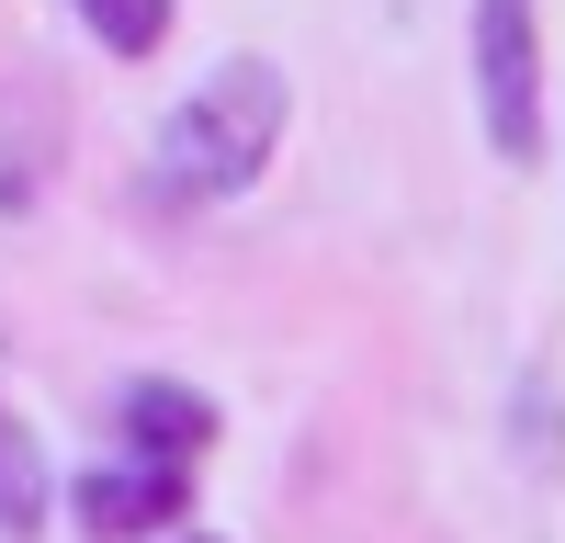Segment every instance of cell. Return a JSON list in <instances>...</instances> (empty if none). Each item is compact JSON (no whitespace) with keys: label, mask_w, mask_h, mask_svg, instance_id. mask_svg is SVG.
<instances>
[{"label":"cell","mask_w":565,"mask_h":543,"mask_svg":"<svg viewBox=\"0 0 565 543\" xmlns=\"http://www.w3.org/2000/svg\"><path fill=\"white\" fill-rule=\"evenodd\" d=\"M114 419H125V453H159V465H204V441H215V396H204V385H181V374H136Z\"/></svg>","instance_id":"cell-5"},{"label":"cell","mask_w":565,"mask_h":543,"mask_svg":"<svg viewBox=\"0 0 565 543\" xmlns=\"http://www.w3.org/2000/svg\"><path fill=\"white\" fill-rule=\"evenodd\" d=\"M476 114L509 170H543V23L532 0H476Z\"/></svg>","instance_id":"cell-2"},{"label":"cell","mask_w":565,"mask_h":543,"mask_svg":"<svg viewBox=\"0 0 565 543\" xmlns=\"http://www.w3.org/2000/svg\"><path fill=\"white\" fill-rule=\"evenodd\" d=\"M79 34L103 57H159L170 45V0H79Z\"/></svg>","instance_id":"cell-7"},{"label":"cell","mask_w":565,"mask_h":543,"mask_svg":"<svg viewBox=\"0 0 565 543\" xmlns=\"http://www.w3.org/2000/svg\"><path fill=\"white\" fill-rule=\"evenodd\" d=\"M45 510H57V476H45L34 430L0 407V543H34V532H45Z\"/></svg>","instance_id":"cell-6"},{"label":"cell","mask_w":565,"mask_h":543,"mask_svg":"<svg viewBox=\"0 0 565 543\" xmlns=\"http://www.w3.org/2000/svg\"><path fill=\"white\" fill-rule=\"evenodd\" d=\"M57 159H68V114H57V91L12 79V91H0V215H34L45 181H57Z\"/></svg>","instance_id":"cell-4"},{"label":"cell","mask_w":565,"mask_h":543,"mask_svg":"<svg viewBox=\"0 0 565 543\" xmlns=\"http://www.w3.org/2000/svg\"><path fill=\"white\" fill-rule=\"evenodd\" d=\"M282 125H295V79L271 57H215L193 91L170 103L159 148H148V193L181 215V204H238L249 181L271 170Z\"/></svg>","instance_id":"cell-1"},{"label":"cell","mask_w":565,"mask_h":543,"mask_svg":"<svg viewBox=\"0 0 565 543\" xmlns=\"http://www.w3.org/2000/svg\"><path fill=\"white\" fill-rule=\"evenodd\" d=\"M193 510V465H159V453H103V465H79L68 487V521L90 543H148Z\"/></svg>","instance_id":"cell-3"},{"label":"cell","mask_w":565,"mask_h":543,"mask_svg":"<svg viewBox=\"0 0 565 543\" xmlns=\"http://www.w3.org/2000/svg\"><path fill=\"white\" fill-rule=\"evenodd\" d=\"M193 543H215V532H193Z\"/></svg>","instance_id":"cell-8"}]
</instances>
